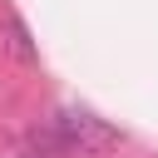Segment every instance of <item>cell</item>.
<instances>
[{"label": "cell", "mask_w": 158, "mask_h": 158, "mask_svg": "<svg viewBox=\"0 0 158 158\" xmlns=\"http://www.w3.org/2000/svg\"><path fill=\"white\" fill-rule=\"evenodd\" d=\"M5 44H10V54H15V59H25V64L35 59V44H30V35H25V25H20L15 15L5 20Z\"/></svg>", "instance_id": "7a4b0ae2"}, {"label": "cell", "mask_w": 158, "mask_h": 158, "mask_svg": "<svg viewBox=\"0 0 158 158\" xmlns=\"http://www.w3.org/2000/svg\"><path fill=\"white\" fill-rule=\"evenodd\" d=\"M25 158H44V153H25Z\"/></svg>", "instance_id": "3957f363"}, {"label": "cell", "mask_w": 158, "mask_h": 158, "mask_svg": "<svg viewBox=\"0 0 158 158\" xmlns=\"http://www.w3.org/2000/svg\"><path fill=\"white\" fill-rule=\"evenodd\" d=\"M54 138L69 143V148H79V153H104V148L118 143V133H114L104 118H94L89 109H64V114H54Z\"/></svg>", "instance_id": "6da1fadb"}]
</instances>
